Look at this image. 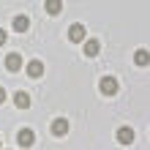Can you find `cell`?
I'll return each instance as SVG.
<instances>
[{
  "instance_id": "cell-1",
  "label": "cell",
  "mask_w": 150,
  "mask_h": 150,
  "mask_svg": "<svg viewBox=\"0 0 150 150\" xmlns=\"http://www.w3.org/2000/svg\"><path fill=\"white\" fill-rule=\"evenodd\" d=\"M33 142H36L33 128H19V134H16V145H19V147H33Z\"/></svg>"
},
{
  "instance_id": "cell-2",
  "label": "cell",
  "mask_w": 150,
  "mask_h": 150,
  "mask_svg": "<svg viewBox=\"0 0 150 150\" xmlns=\"http://www.w3.org/2000/svg\"><path fill=\"white\" fill-rule=\"evenodd\" d=\"M101 93H104V96L117 93V79H115V76H104V79H101Z\"/></svg>"
},
{
  "instance_id": "cell-3",
  "label": "cell",
  "mask_w": 150,
  "mask_h": 150,
  "mask_svg": "<svg viewBox=\"0 0 150 150\" xmlns=\"http://www.w3.org/2000/svg\"><path fill=\"white\" fill-rule=\"evenodd\" d=\"M49 131H52V134H57V137H63L66 131H68V120H66V117H57V120H52Z\"/></svg>"
},
{
  "instance_id": "cell-4",
  "label": "cell",
  "mask_w": 150,
  "mask_h": 150,
  "mask_svg": "<svg viewBox=\"0 0 150 150\" xmlns=\"http://www.w3.org/2000/svg\"><path fill=\"white\" fill-rule=\"evenodd\" d=\"M131 139H134V131H131L128 126H120L117 128V142L120 145H131Z\"/></svg>"
},
{
  "instance_id": "cell-5",
  "label": "cell",
  "mask_w": 150,
  "mask_h": 150,
  "mask_svg": "<svg viewBox=\"0 0 150 150\" xmlns=\"http://www.w3.org/2000/svg\"><path fill=\"white\" fill-rule=\"evenodd\" d=\"M68 38H71L74 44L85 41V28H82V25H71V28H68Z\"/></svg>"
},
{
  "instance_id": "cell-6",
  "label": "cell",
  "mask_w": 150,
  "mask_h": 150,
  "mask_svg": "<svg viewBox=\"0 0 150 150\" xmlns=\"http://www.w3.org/2000/svg\"><path fill=\"white\" fill-rule=\"evenodd\" d=\"M19 60H22V57L14 55V52H11V55H6V68H8V71H19V66H22Z\"/></svg>"
},
{
  "instance_id": "cell-7",
  "label": "cell",
  "mask_w": 150,
  "mask_h": 150,
  "mask_svg": "<svg viewBox=\"0 0 150 150\" xmlns=\"http://www.w3.org/2000/svg\"><path fill=\"white\" fill-rule=\"evenodd\" d=\"M14 104H16L19 109H28V107H30V96L25 93V90H19V93L14 96Z\"/></svg>"
},
{
  "instance_id": "cell-8",
  "label": "cell",
  "mask_w": 150,
  "mask_h": 150,
  "mask_svg": "<svg viewBox=\"0 0 150 150\" xmlns=\"http://www.w3.org/2000/svg\"><path fill=\"white\" fill-rule=\"evenodd\" d=\"M28 28H30V19H28L25 14H19V16L14 19V30H16V33H25Z\"/></svg>"
},
{
  "instance_id": "cell-9",
  "label": "cell",
  "mask_w": 150,
  "mask_h": 150,
  "mask_svg": "<svg viewBox=\"0 0 150 150\" xmlns=\"http://www.w3.org/2000/svg\"><path fill=\"white\" fill-rule=\"evenodd\" d=\"M134 63H137V66H147V63H150V52H147V49H137V52H134Z\"/></svg>"
},
{
  "instance_id": "cell-10",
  "label": "cell",
  "mask_w": 150,
  "mask_h": 150,
  "mask_svg": "<svg viewBox=\"0 0 150 150\" xmlns=\"http://www.w3.org/2000/svg\"><path fill=\"white\" fill-rule=\"evenodd\" d=\"M28 74L30 76H41L44 74V66L38 63V60H30V63H28Z\"/></svg>"
},
{
  "instance_id": "cell-11",
  "label": "cell",
  "mask_w": 150,
  "mask_h": 150,
  "mask_svg": "<svg viewBox=\"0 0 150 150\" xmlns=\"http://www.w3.org/2000/svg\"><path fill=\"white\" fill-rule=\"evenodd\" d=\"M44 6H47L49 14H60V8H63V3H60V0H47Z\"/></svg>"
},
{
  "instance_id": "cell-12",
  "label": "cell",
  "mask_w": 150,
  "mask_h": 150,
  "mask_svg": "<svg viewBox=\"0 0 150 150\" xmlns=\"http://www.w3.org/2000/svg\"><path fill=\"white\" fill-rule=\"evenodd\" d=\"M98 49H101V44L96 41V38H90V41L85 44V52H87V55H96V52H98Z\"/></svg>"
},
{
  "instance_id": "cell-13",
  "label": "cell",
  "mask_w": 150,
  "mask_h": 150,
  "mask_svg": "<svg viewBox=\"0 0 150 150\" xmlns=\"http://www.w3.org/2000/svg\"><path fill=\"white\" fill-rule=\"evenodd\" d=\"M3 101H6V90L0 87V104H3Z\"/></svg>"
},
{
  "instance_id": "cell-14",
  "label": "cell",
  "mask_w": 150,
  "mask_h": 150,
  "mask_svg": "<svg viewBox=\"0 0 150 150\" xmlns=\"http://www.w3.org/2000/svg\"><path fill=\"white\" fill-rule=\"evenodd\" d=\"M3 41H6V30L0 28V44H3Z\"/></svg>"
}]
</instances>
